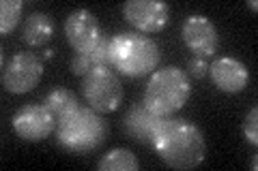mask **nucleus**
Returning <instances> with one entry per match:
<instances>
[{"instance_id": "f257e3e1", "label": "nucleus", "mask_w": 258, "mask_h": 171, "mask_svg": "<svg viewBox=\"0 0 258 171\" xmlns=\"http://www.w3.org/2000/svg\"><path fill=\"white\" fill-rule=\"evenodd\" d=\"M153 150L170 169L187 171L198 167L207 156V141L203 131L189 120L166 118L153 141Z\"/></svg>"}, {"instance_id": "f03ea898", "label": "nucleus", "mask_w": 258, "mask_h": 171, "mask_svg": "<svg viewBox=\"0 0 258 171\" xmlns=\"http://www.w3.org/2000/svg\"><path fill=\"white\" fill-rule=\"evenodd\" d=\"M159 45L142 32H118L110 41V64L127 77H144L159 67Z\"/></svg>"}, {"instance_id": "7ed1b4c3", "label": "nucleus", "mask_w": 258, "mask_h": 171, "mask_svg": "<svg viewBox=\"0 0 258 171\" xmlns=\"http://www.w3.org/2000/svg\"><path fill=\"white\" fill-rule=\"evenodd\" d=\"M189 96H191V81L187 73L170 64V67L151 73L142 103L151 111H155L157 116L172 118L176 111L185 107Z\"/></svg>"}, {"instance_id": "20e7f679", "label": "nucleus", "mask_w": 258, "mask_h": 171, "mask_svg": "<svg viewBox=\"0 0 258 171\" xmlns=\"http://www.w3.org/2000/svg\"><path fill=\"white\" fill-rule=\"evenodd\" d=\"M108 122L93 107H78L56 126V141L71 154H84L106 141Z\"/></svg>"}, {"instance_id": "39448f33", "label": "nucleus", "mask_w": 258, "mask_h": 171, "mask_svg": "<svg viewBox=\"0 0 258 171\" xmlns=\"http://www.w3.org/2000/svg\"><path fill=\"white\" fill-rule=\"evenodd\" d=\"M82 92L86 103L99 113H112L123 103V84L110 67H97L84 75Z\"/></svg>"}, {"instance_id": "423d86ee", "label": "nucleus", "mask_w": 258, "mask_h": 171, "mask_svg": "<svg viewBox=\"0 0 258 171\" xmlns=\"http://www.w3.org/2000/svg\"><path fill=\"white\" fill-rule=\"evenodd\" d=\"M43 77V60L30 52H18L5 62L3 86L11 94H26L35 90Z\"/></svg>"}, {"instance_id": "0eeeda50", "label": "nucleus", "mask_w": 258, "mask_h": 171, "mask_svg": "<svg viewBox=\"0 0 258 171\" xmlns=\"http://www.w3.org/2000/svg\"><path fill=\"white\" fill-rule=\"evenodd\" d=\"M13 131L15 135L24 141H43L45 137H50L58 122L50 113V109L45 105H39V103H28V105H22V107L13 113Z\"/></svg>"}, {"instance_id": "6e6552de", "label": "nucleus", "mask_w": 258, "mask_h": 171, "mask_svg": "<svg viewBox=\"0 0 258 171\" xmlns=\"http://www.w3.org/2000/svg\"><path fill=\"white\" fill-rule=\"evenodd\" d=\"M125 20L142 35H153L166 28L170 20V9L161 0H127L123 5Z\"/></svg>"}, {"instance_id": "1a4fd4ad", "label": "nucleus", "mask_w": 258, "mask_h": 171, "mask_svg": "<svg viewBox=\"0 0 258 171\" xmlns=\"http://www.w3.org/2000/svg\"><path fill=\"white\" fill-rule=\"evenodd\" d=\"M181 37L183 43L194 52V56H213L220 45V35H217L215 24L207 18V15L194 13L187 15L181 26Z\"/></svg>"}, {"instance_id": "9d476101", "label": "nucleus", "mask_w": 258, "mask_h": 171, "mask_svg": "<svg viewBox=\"0 0 258 171\" xmlns=\"http://www.w3.org/2000/svg\"><path fill=\"white\" fill-rule=\"evenodd\" d=\"M64 35H67L69 45L76 52H88L99 43L103 32L95 13H91L88 9H76L64 20Z\"/></svg>"}, {"instance_id": "9b49d317", "label": "nucleus", "mask_w": 258, "mask_h": 171, "mask_svg": "<svg viewBox=\"0 0 258 171\" xmlns=\"http://www.w3.org/2000/svg\"><path fill=\"white\" fill-rule=\"evenodd\" d=\"M209 75L215 88H220L226 94H237L241 90H245L247 81H249V71L239 58L232 56H222L215 58L209 64Z\"/></svg>"}, {"instance_id": "f8f14e48", "label": "nucleus", "mask_w": 258, "mask_h": 171, "mask_svg": "<svg viewBox=\"0 0 258 171\" xmlns=\"http://www.w3.org/2000/svg\"><path fill=\"white\" fill-rule=\"evenodd\" d=\"M166 118L157 116L155 111H151L144 103H136L129 107V111L123 118V126L129 137H134L136 141H140L142 145L153 148V141L159 133V126Z\"/></svg>"}, {"instance_id": "ddd939ff", "label": "nucleus", "mask_w": 258, "mask_h": 171, "mask_svg": "<svg viewBox=\"0 0 258 171\" xmlns=\"http://www.w3.org/2000/svg\"><path fill=\"white\" fill-rule=\"evenodd\" d=\"M56 32V24L50 13L35 11L30 13L22 24V41L30 47H43L50 43Z\"/></svg>"}, {"instance_id": "4468645a", "label": "nucleus", "mask_w": 258, "mask_h": 171, "mask_svg": "<svg viewBox=\"0 0 258 171\" xmlns=\"http://www.w3.org/2000/svg\"><path fill=\"white\" fill-rule=\"evenodd\" d=\"M110 41L112 37L101 35L99 43L88 52H76L71 58V73L74 75H86L97 67H110Z\"/></svg>"}, {"instance_id": "2eb2a0df", "label": "nucleus", "mask_w": 258, "mask_h": 171, "mask_svg": "<svg viewBox=\"0 0 258 171\" xmlns=\"http://www.w3.org/2000/svg\"><path fill=\"white\" fill-rule=\"evenodd\" d=\"M97 169L99 171H138L140 169V160L132 150L112 148L99 158Z\"/></svg>"}, {"instance_id": "dca6fc26", "label": "nucleus", "mask_w": 258, "mask_h": 171, "mask_svg": "<svg viewBox=\"0 0 258 171\" xmlns=\"http://www.w3.org/2000/svg\"><path fill=\"white\" fill-rule=\"evenodd\" d=\"M43 105L50 109V113L56 118V122H60L62 118H67L69 113H74L80 107L76 92L67 90V88H54V90L45 96Z\"/></svg>"}, {"instance_id": "f3484780", "label": "nucleus", "mask_w": 258, "mask_h": 171, "mask_svg": "<svg viewBox=\"0 0 258 171\" xmlns=\"http://www.w3.org/2000/svg\"><path fill=\"white\" fill-rule=\"evenodd\" d=\"M22 0H3L0 3V32L9 35L22 18Z\"/></svg>"}, {"instance_id": "a211bd4d", "label": "nucleus", "mask_w": 258, "mask_h": 171, "mask_svg": "<svg viewBox=\"0 0 258 171\" xmlns=\"http://www.w3.org/2000/svg\"><path fill=\"white\" fill-rule=\"evenodd\" d=\"M243 135L249 145L258 143V107H252L243 120Z\"/></svg>"}, {"instance_id": "6ab92c4d", "label": "nucleus", "mask_w": 258, "mask_h": 171, "mask_svg": "<svg viewBox=\"0 0 258 171\" xmlns=\"http://www.w3.org/2000/svg\"><path fill=\"white\" fill-rule=\"evenodd\" d=\"M189 73H191L194 77L203 79L207 73H209V62H207V58H203V56H191V58H189Z\"/></svg>"}, {"instance_id": "aec40b11", "label": "nucleus", "mask_w": 258, "mask_h": 171, "mask_svg": "<svg viewBox=\"0 0 258 171\" xmlns=\"http://www.w3.org/2000/svg\"><path fill=\"white\" fill-rule=\"evenodd\" d=\"M247 7H249L252 11H256V9H258V3H256V0H247Z\"/></svg>"}]
</instances>
